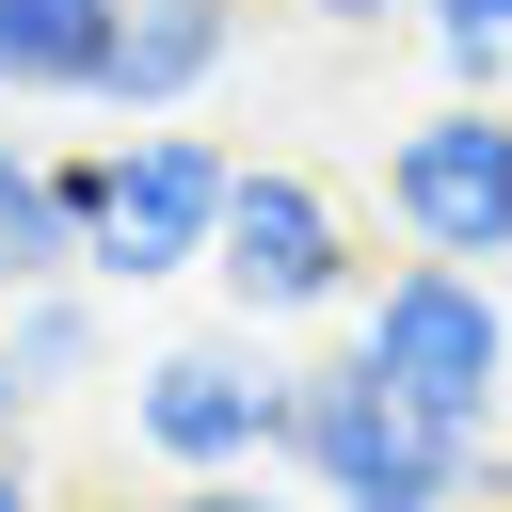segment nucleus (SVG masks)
Returning a JSON list of instances; mask_svg holds the SVG:
<instances>
[{
    "label": "nucleus",
    "mask_w": 512,
    "mask_h": 512,
    "mask_svg": "<svg viewBox=\"0 0 512 512\" xmlns=\"http://www.w3.org/2000/svg\"><path fill=\"white\" fill-rule=\"evenodd\" d=\"M96 64H112V16L96 0H0V112L16 96H80L96 112Z\"/></svg>",
    "instance_id": "1a4fd4ad"
},
{
    "label": "nucleus",
    "mask_w": 512,
    "mask_h": 512,
    "mask_svg": "<svg viewBox=\"0 0 512 512\" xmlns=\"http://www.w3.org/2000/svg\"><path fill=\"white\" fill-rule=\"evenodd\" d=\"M48 176H64V208H80V288H176V272H208V240H224L240 144H208V128H112V144H80V160H48Z\"/></svg>",
    "instance_id": "f03ea898"
},
{
    "label": "nucleus",
    "mask_w": 512,
    "mask_h": 512,
    "mask_svg": "<svg viewBox=\"0 0 512 512\" xmlns=\"http://www.w3.org/2000/svg\"><path fill=\"white\" fill-rule=\"evenodd\" d=\"M320 512H448V496H320Z\"/></svg>",
    "instance_id": "2eb2a0df"
},
{
    "label": "nucleus",
    "mask_w": 512,
    "mask_h": 512,
    "mask_svg": "<svg viewBox=\"0 0 512 512\" xmlns=\"http://www.w3.org/2000/svg\"><path fill=\"white\" fill-rule=\"evenodd\" d=\"M288 16H320V32H384V16H416V0H288Z\"/></svg>",
    "instance_id": "ddd939ff"
},
{
    "label": "nucleus",
    "mask_w": 512,
    "mask_h": 512,
    "mask_svg": "<svg viewBox=\"0 0 512 512\" xmlns=\"http://www.w3.org/2000/svg\"><path fill=\"white\" fill-rule=\"evenodd\" d=\"M224 64H240V0H128V16H112V64H96V112L176 128Z\"/></svg>",
    "instance_id": "0eeeda50"
},
{
    "label": "nucleus",
    "mask_w": 512,
    "mask_h": 512,
    "mask_svg": "<svg viewBox=\"0 0 512 512\" xmlns=\"http://www.w3.org/2000/svg\"><path fill=\"white\" fill-rule=\"evenodd\" d=\"M304 496H448V512H480L496 480H512V432L496 448H464V432H432V416H400L352 352H304L288 368V448H272Z\"/></svg>",
    "instance_id": "7ed1b4c3"
},
{
    "label": "nucleus",
    "mask_w": 512,
    "mask_h": 512,
    "mask_svg": "<svg viewBox=\"0 0 512 512\" xmlns=\"http://www.w3.org/2000/svg\"><path fill=\"white\" fill-rule=\"evenodd\" d=\"M96 352H112V304L64 272V288H16L0 304V432L16 416H48L64 384H96Z\"/></svg>",
    "instance_id": "6e6552de"
},
{
    "label": "nucleus",
    "mask_w": 512,
    "mask_h": 512,
    "mask_svg": "<svg viewBox=\"0 0 512 512\" xmlns=\"http://www.w3.org/2000/svg\"><path fill=\"white\" fill-rule=\"evenodd\" d=\"M0 512H48V480H32V448L0 432Z\"/></svg>",
    "instance_id": "4468645a"
},
{
    "label": "nucleus",
    "mask_w": 512,
    "mask_h": 512,
    "mask_svg": "<svg viewBox=\"0 0 512 512\" xmlns=\"http://www.w3.org/2000/svg\"><path fill=\"white\" fill-rule=\"evenodd\" d=\"M160 512H320V496H304L288 464H240V480H176Z\"/></svg>",
    "instance_id": "f8f14e48"
},
{
    "label": "nucleus",
    "mask_w": 512,
    "mask_h": 512,
    "mask_svg": "<svg viewBox=\"0 0 512 512\" xmlns=\"http://www.w3.org/2000/svg\"><path fill=\"white\" fill-rule=\"evenodd\" d=\"M96 16H128V0H96Z\"/></svg>",
    "instance_id": "dca6fc26"
},
{
    "label": "nucleus",
    "mask_w": 512,
    "mask_h": 512,
    "mask_svg": "<svg viewBox=\"0 0 512 512\" xmlns=\"http://www.w3.org/2000/svg\"><path fill=\"white\" fill-rule=\"evenodd\" d=\"M416 32L448 64V96H512V0H416Z\"/></svg>",
    "instance_id": "9b49d317"
},
{
    "label": "nucleus",
    "mask_w": 512,
    "mask_h": 512,
    "mask_svg": "<svg viewBox=\"0 0 512 512\" xmlns=\"http://www.w3.org/2000/svg\"><path fill=\"white\" fill-rule=\"evenodd\" d=\"M64 272H80V208H64L48 144L0 128V304H16V288H64Z\"/></svg>",
    "instance_id": "9d476101"
},
{
    "label": "nucleus",
    "mask_w": 512,
    "mask_h": 512,
    "mask_svg": "<svg viewBox=\"0 0 512 512\" xmlns=\"http://www.w3.org/2000/svg\"><path fill=\"white\" fill-rule=\"evenodd\" d=\"M208 272H224L240 336H256V320H352V288H368V240H352V208H336L304 160H240Z\"/></svg>",
    "instance_id": "20e7f679"
},
{
    "label": "nucleus",
    "mask_w": 512,
    "mask_h": 512,
    "mask_svg": "<svg viewBox=\"0 0 512 512\" xmlns=\"http://www.w3.org/2000/svg\"><path fill=\"white\" fill-rule=\"evenodd\" d=\"M384 224H400V256L496 272L512 256V96H432L384 144Z\"/></svg>",
    "instance_id": "423d86ee"
},
{
    "label": "nucleus",
    "mask_w": 512,
    "mask_h": 512,
    "mask_svg": "<svg viewBox=\"0 0 512 512\" xmlns=\"http://www.w3.org/2000/svg\"><path fill=\"white\" fill-rule=\"evenodd\" d=\"M336 352H352L400 416H432V432H464V448L512 432V288H496V272L400 256V272L352 288V336H336Z\"/></svg>",
    "instance_id": "f257e3e1"
},
{
    "label": "nucleus",
    "mask_w": 512,
    "mask_h": 512,
    "mask_svg": "<svg viewBox=\"0 0 512 512\" xmlns=\"http://www.w3.org/2000/svg\"><path fill=\"white\" fill-rule=\"evenodd\" d=\"M128 448H144L160 480H240V464H272V448H288V352H256V336H176V352H144V368H128Z\"/></svg>",
    "instance_id": "39448f33"
}]
</instances>
